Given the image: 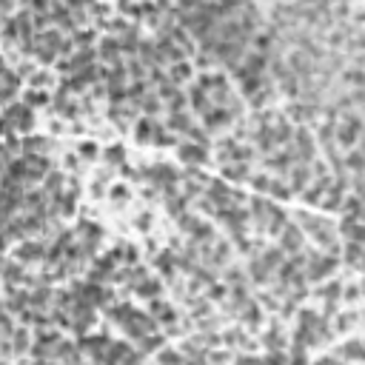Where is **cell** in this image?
<instances>
[{
  "label": "cell",
  "instance_id": "obj_1",
  "mask_svg": "<svg viewBox=\"0 0 365 365\" xmlns=\"http://www.w3.org/2000/svg\"><path fill=\"white\" fill-rule=\"evenodd\" d=\"M360 134H363V120H360V114H357V111H346L343 120L334 126L337 143L351 151V148H357V143H360Z\"/></svg>",
  "mask_w": 365,
  "mask_h": 365
},
{
  "label": "cell",
  "instance_id": "obj_2",
  "mask_svg": "<svg viewBox=\"0 0 365 365\" xmlns=\"http://www.w3.org/2000/svg\"><path fill=\"white\" fill-rule=\"evenodd\" d=\"M308 260V271H306V280L308 283H317V280H326L331 271L337 268V257H331V254H308L306 257Z\"/></svg>",
  "mask_w": 365,
  "mask_h": 365
},
{
  "label": "cell",
  "instance_id": "obj_3",
  "mask_svg": "<svg viewBox=\"0 0 365 365\" xmlns=\"http://www.w3.org/2000/svg\"><path fill=\"white\" fill-rule=\"evenodd\" d=\"M3 120H6V128H31L34 126V114H31V109L26 103L9 106L6 114H3Z\"/></svg>",
  "mask_w": 365,
  "mask_h": 365
},
{
  "label": "cell",
  "instance_id": "obj_4",
  "mask_svg": "<svg viewBox=\"0 0 365 365\" xmlns=\"http://www.w3.org/2000/svg\"><path fill=\"white\" fill-rule=\"evenodd\" d=\"M231 117H234V114L228 111V106H226V109H223V106H211V109L203 114V126H206L208 131H220L223 126L231 123Z\"/></svg>",
  "mask_w": 365,
  "mask_h": 365
},
{
  "label": "cell",
  "instance_id": "obj_5",
  "mask_svg": "<svg viewBox=\"0 0 365 365\" xmlns=\"http://www.w3.org/2000/svg\"><path fill=\"white\" fill-rule=\"evenodd\" d=\"M300 248H303V234H300V228L291 226V223L283 226V231H280V251H283V254H286V251L294 254Z\"/></svg>",
  "mask_w": 365,
  "mask_h": 365
},
{
  "label": "cell",
  "instance_id": "obj_6",
  "mask_svg": "<svg viewBox=\"0 0 365 365\" xmlns=\"http://www.w3.org/2000/svg\"><path fill=\"white\" fill-rule=\"evenodd\" d=\"M26 177H34V180H43L46 174H49L51 163L46 157H40V154H26Z\"/></svg>",
  "mask_w": 365,
  "mask_h": 365
},
{
  "label": "cell",
  "instance_id": "obj_7",
  "mask_svg": "<svg viewBox=\"0 0 365 365\" xmlns=\"http://www.w3.org/2000/svg\"><path fill=\"white\" fill-rule=\"evenodd\" d=\"M14 257H17L20 263H37V260H43L46 257V248L40 246V243H20L17 251H14Z\"/></svg>",
  "mask_w": 365,
  "mask_h": 365
},
{
  "label": "cell",
  "instance_id": "obj_8",
  "mask_svg": "<svg viewBox=\"0 0 365 365\" xmlns=\"http://www.w3.org/2000/svg\"><path fill=\"white\" fill-rule=\"evenodd\" d=\"M177 154L183 163H206V148L197 146V143H183V146H177Z\"/></svg>",
  "mask_w": 365,
  "mask_h": 365
},
{
  "label": "cell",
  "instance_id": "obj_9",
  "mask_svg": "<svg viewBox=\"0 0 365 365\" xmlns=\"http://www.w3.org/2000/svg\"><path fill=\"white\" fill-rule=\"evenodd\" d=\"M274 40H277V29H274V26L266 29V31H260V34H254V51L266 57L268 51L274 49Z\"/></svg>",
  "mask_w": 365,
  "mask_h": 365
},
{
  "label": "cell",
  "instance_id": "obj_10",
  "mask_svg": "<svg viewBox=\"0 0 365 365\" xmlns=\"http://www.w3.org/2000/svg\"><path fill=\"white\" fill-rule=\"evenodd\" d=\"M100 60H106V63H114L120 57V40L117 37H103L100 40Z\"/></svg>",
  "mask_w": 365,
  "mask_h": 365
},
{
  "label": "cell",
  "instance_id": "obj_11",
  "mask_svg": "<svg viewBox=\"0 0 365 365\" xmlns=\"http://www.w3.org/2000/svg\"><path fill=\"white\" fill-rule=\"evenodd\" d=\"M191 74H194V63H191V60H180V63H174L171 71H168V77H171L174 86L183 83V80H191Z\"/></svg>",
  "mask_w": 365,
  "mask_h": 365
},
{
  "label": "cell",
  "instance_id": "obj_12",
  "mask_svg": "<svg viewBox=\"0 0 365 365\" xmlns=\"http://www.w3.org/2000/svg\"><path fill=\"white\" fill-rule=\"evenodd\" d=\"M154 126H157V123H154L151 117L140 120L137 126H134V137H137V143H148V140L154 137Z\"/></svg>",
  "mask_w": 365,
  "mask_h": 365
},
{
  "label": "cell",
  "instance_id": "obj_13",
  "mask_svg": "<svg viewBox=\"0 0 365 365\" xmlns=\"http://www.w3.org/2000/svg\"><path fill=\"white\" fill-rule=\"evenodd\" d=\"M343 234L348 237V243H363V223L357 220H343Z\"/></svg>",
  "mask_w": 365,
  "mask_h": 365
},
{
  "label": "cell",
  "instance_id": "obj_14",
  "mask_svg": "<svg viewBox=\"0 0 365 365\" xmlns=\"http://www.w3.org/2000/svg\"><path fill=\"white\" fill-rule=\"evenodd\" d=\"M343 260H346L351 268H360V263H363V246H360V243H348L346 251H343Z\"/></svg>",
  "mask_w": 365,
  "mask_h": 365
},
{
  "label": "cell",
  "instance_id": "obj_15",
  "mask_svg": "<svg viewBox=\"0 0 365 365\" xmlns=\"http://www.w3.org/2000/svg\"><path fill=\"white\" fill-rule=\"evenodd\" d=\"M43 180H46V183H43V191H46V194H60V188L66 183V177H63L60 171H49Z\"/></svg>",
  "mask_w": 365,
  "mask_h": 365
},
{
  "label": "cell",
  "instance_id": "obj_16",
  "mask_svg": "<svg viewBox=\"0 0 365 365\" xmlns=\"http://www.w3.org/2000/svg\"><path fill=\"white\" fill-rule=\"evenodd\" d=\"M191 106H194V111H200V114H206L208 109H211V100H208V94L203 89H191Z\"/></svg>",
  "mask_w": 365,
  "mask_h": 365
},
{
  "label": "cell",
  "instance_id": "obj_17",
  "mask_svg": "<svg viewBox=\"0 0 365 365\" xmlns=\"http://www.w3.org/2000/svg\"><path fill=\"white\" fill-rule=\"evenodd\" d=\"M6 177L14 180V183H20V180L26 177V160H9V166H6Z\"/></svg>",
  "mask_w": 365,
  "mask_h": 365
},
{
  "label": "cell",
  "instance_id": "obj_18",
  "mask_svg": "<svg viewBox=\"0 0 365 365\" xmlns=\"http://www.w3.org/2000/svg\"><path fill=\"white\" fill-rule=\"evenodd\" d=\"M343 168H351L354 177H360V171H363V154H360V148H351L348 151V157L343 160Z\"/></svg>",
  "mask_w": 365,
  "mask_h": 365
},
{
  "label": "cell",
  "instance_id": "obj_19",
  "mask_svg": "<svg viewBox=\"0 0 365 365\" xmlns=\"http://www.w3.org/2000/svg\"><path fill=\"white\" fill-rule=\"evenodd\" d=\"M240 83H243V94H246V97H254L257 91L263 89V86H266V80H263V74H260V77H243L240 80Z\"/></svg>",
  "mask_w": 365,
  "mask_h": 365
},
{
  "label": "cell",
  "instance_id": "obj_20",
  "mask_svg": "<svg viewBox=\"0 0 365 365\" xmlns=\"http://www.w3.org/2000/svg\"><path fill=\"white\" fill-rule=\"evenodd\" d=\"M291 183H294V188H306V183H308V166L306 163H297V166L291 168Z\"/></svg>",
  "mask_w": 365,
  "mask_h": 365
},
{
  "label": "cell",
  "instance_id": "obj_21",
  "mask_svg": "<svg viewBox=\"0 0 365 365\" xmlns=\"http://www.w3.org/2000/svg\"><path fill=\"white\" fill-rule=\"evenodd\" d=\"M343 83H351V86H354V89H351V91L363 89V83H365V77H363V69H360V66H351V69H348L346 74H343Z\"/></svg>",
  "mask_w": 365,
  "mask_h": 365
},
{
  "label": "cell",
  "instance_id": "obj_22",
  "mask_svg": "<svg viewBox=\"0 0 365 365\" xmlns=\"http://www.w3.org/2000/svg\"><path fill=\"white\" fill-rule=\"evenodd\" d=\"M260 263H263L268 271H271V268H280V266H283V251H280V248H268Z\"/></svg>",
  "mask_w": 365,
  "mask_h": 365
},
{
  "label": "cell",
  "instance_id": "obj_23",
  "mask_svg": "<svg viewBox=\"0 0 365 365\" xmlns=\"http://www.w3.org/2000/svg\"><path fill=\"white\" fill-rule=\"evenodd\" d=\"M157 363L160 365H186V363H183V357H180L177 351H171V348H160Z\"/></svg>",
  "mask_w": 365,
  "mask_h": 365
},
{
  "label": "cell",
  "instance_id": "obj_24",
  "mask_svg": "<svg viewBox=\"0 0 365 365\" xmlns=\"http://www.w3.org/2000/svg\"><path fill=\"white\" fill-rule=\"evenodd\" d=\"M46 103H49V94H43V91H37V89L26 91V106H29V109H34V106H46Z\"/></svg>",
  "mask_w": 365,
  "mask_h": 365
},
{
  "label": "cell",
  "instance_id": "obj_25",
  "mask_svg": "<svg viewBox=\"0 0 365 365\" xmlns=\"http://www.w3.org/2000/svg\"><path fill=\"white\" fill-rule=\"evenodd\" d=\"M168 126L174 128V131H186V134H188L191 120H188V114H171V117H168Z\"/></svg>",
  "mask_w": 365,
  "mask_h": 365
},
{
  "label": "cell",
  "instance_id": "obj_26",
  "mask_svg": "<svg viewBox=\"0 0 365 365\" xmlns=\"http://www.w3.org/2000/svg\"><path fill=\"white\" fill-rule=\"evenodd\" d=\"M140 106H143V111H146V114H154V111L163 106V103H160V97L154 94V91H151V94H146V97L140 100Z\"/></svg>",
  "mask_w": 365,
  "mask_h": 365
},
{
  "label": "cell",
  "instance_id": "obj_27",
  "mask_svg": "<svg viewBox=\"0 0 365 365\" xmlns=\"http://www.w3.org/2000/svg\"><path fill=\"white\" fill-rule=\"evenodd\" d=\"M243 317H246L248 326L254 328L257 323H260V317H263V308H260V303H254V306H246V314H243Z\"/></svg>",
  "mask_w": 365,
  "mask_h": 365
},
{
  "label": "cell",
  "instance_id": "obj_28",
  "mask_svg": "<svg viewBox=\"0 0 365 365\" xmlns=\"http://www.w3.org/2000/svg\"><path fill=\"white\" fill-rule=\"evenodd\" d=\"M251 271H254V274H251V280H254V283H260V286H263V283H268V268L263 266L260 260H254V266H251Z\"/></svg>",
  "mask_w": 365,
  "mask_h": 365
},
{
  "label": "cell",
  "instance_id": "obj_29",
  "mask_svg": "<svg viewBox=\"0 0 365 365\" xmlns=\"http://www.w3.org/2000/svg\"><path fill=\"white\" fill-rule=\"evenodd\" d=\"M126 71H128V77H134V80H143V77H146V66H143L140 60H128Z\"/></svg>",
  "mask_w": 365,
  "mask_h": 365
},
{
  "label": "cell",
  "instance_id": "obj_30",
  "mask_svg": "<svg viewBox=\"0 0 365 365\" xmlns=\"http://www.w3.org/2000/svg\"><path fill=\"white\" fill-rule=\"evenodd\" d=\"M71 43H77V46H83V49H89V43H94V31H91V29L77 31V34L71 37Z\"/></svg>",
  "mask_w": 365,
  "mask_h": 365
},
{
  "label": "cell",
  "instance_id": "obj_31",
  "mask_svg": "<svg viewBox=\"0 0 365 365\" xmlns=\"http://www.w3.org/2000/svg\"><path fill=\"white\" fill-rule=\"evenodd\" d=\"M268 191H271V197H280V200H288V197H291V188H286L283 183H277V180H271Z\"/></svg>",
  "mask_w": 365,
  "mask_h": 365
},
{
  "label": "cell",
  "instance_id": "obj_32",
  "mask_svg": "<svg viewBox=\"0 0 365 365\" xmlns=\"http://www.w3.org/2000/svg\"><path fill=\"white\" fill-rule=\"evenodd\" d=\"M360 354H363V346H360V340H351V343L343 348V357H348V360H360Z\"/></svg>",
  "mask_w": 365,
  "mask_h": 365
},
{
  "label": "cell",
  "instance_id": "obj_33",
  "mask_svg": "<svg viewBox=\"0 0 365 365\" xmlns=\"http://www.w3.org/2000/svg\"><path fill=\"white\" fill-rule=\"evenodd\" d=\"M100 154V148H97V143H80V157H86V160H94Z\"/></svg>",
  "mask_w": 365,
  "mask_h": 365
},
{
  "label": "cell",
  "instance_id": "obj_34",
  "mask_svg": "<svg viewBox=\"0 0 365 365\" xmlns=\"http://www.w3.org/2000/svg\"><path fill=\"white\" fill-rule=\"evenodd\" d=\"M49 297H51V291H49V288H46V291H43V288H40V291H34V294H31L29 297V303H31V306H46V303H49Z\"/></svg>",
  "mask_w": 365,
  "mask_h": 365
},
{
  "label": "cell",
  "instance_id": "obj_35",
  "mask_svg": "<svg viewBox=\"0 0 365 365\" xmlns=\"http://www.w3.org/2000/svg\"><path fill=\"white\" fill-rule=\"evenodd\" d=\"M183 109H186V97H183V94H174V97L168 100V111H171V114H180Z\"/></svg>",
  "mask_w": 365,
  "mask_h": 365
},
{
  "label": "cell",
  "instance_id": "obj_36",
  "mask_svg": "<svg viewBox=\"0 0 365 365\" xmlns=\"http://www.w3.org/2000/svg\"><path fill=\"white\" fill-rule=\"evenodd\" d=\"M163 343H166L163 337H146V340H143V351H160Z\"/></svg>",
  "mask_w": 365,
  "mask_h": 365
},
{
  "label": "cell",
  "instance_id": "obj_37",
  "mask_svg": "<svg viewBox=\"0 0 365 365\" xmlns=\"http://www.w3.org/2000/svg\"><path fill=\"white\" fill-rule=\"evenodd\" d=\"M31 86H51V77L46 71H31Z\"/></svg>",
  "mask_w": 365,
  "mask_h": 365
},
{
  "label": "cell",
  "instance_id": "obj_38",
  "mask_svg": "<svg viewBox=\"0 0 365 365\" xmlns=\"http://www.w3.org/2000/svg\"><path fill=\"white\" fill-rule=\"evenodd\" d=\"M29 346V334L26 331H14V351H26Z\"/></svg>",
  "mask_w": 365,
  "mask_h": 365
},
{
  "label": "cell",
  "instance_id": "obj_39",
  "mask_svg": "<svg viewBox=\"0 0 365 365\" xmlns=\"http://www.w3.org/2000/svg\"><path fill=\"white\" fill-rule=\"evenodd\" d=\"M60 214H74V194L60 197Z\"/></svg>",
  "mask_w": 365,
  "mask_h": 365
},
{
  "label": "cell",
  "instance_id": "obj_40",
  "mask_svg": "<svg viewBox=\"0 0 365 365\" xmlns=\"http://www.w3.org/2000/svg\"><path fill=\"white\" fill-rule=\"evenodd\" d=\"M106 160L109 163H123V148H106Z\"/></svg>",
  "mask_w": 365,
  "mask_h": 365
},
{
  "label": "cell",
  "instance_id": "obj_41",
  "mask_svg": "<svg viewBox=\"0 0 365 365\" xmlns=\"http://www.w3.org/2000/svg\"><path fill=\"white\" fill-rule=\"evenodd\" d=\"M251 183H254V188H257V191H268V186H271V180H268L266 174H257V177L251 180Z\"/></svg>",
  "mask_w": 365,
  "mask_h": 365
},
{
  "label": "cell",
  "instance_id": "obj_42",
  "mask_svg": "<svg viewBox=\"0 0 365 365\" xmlns=\"http://www.w3.org/2000/svg\"><path fill=\"white\" fill-rule=\"evenodd\" d=\"M160 291V283L157 280H148V283H143V286H140V294H157Z\"/></svg>",
  "mask_w": 365,
  "mask_h": 365
},
{
  "label": "cell",
  "instance_id": "obj_43",
  "mask_svg": "<svg viewBox=\"0 0 365 365\" xmlns=\"http://www.w3.org/2000/svg\"><path fill=\"white\" fill-rule=\"evenodd\" d=\"M266 346L271 348V351H274V348H280V346H283V337L277 334V331H271V334L266 337Z\"/></svg>",
  "mask_w": 365,
  "mask_h": 365
},
{
  "label": "cell",
  "instance_id": "obj_44",
  "mask_svg": "<svg viewBox=\"0 0 365 365\" xmlns=\"http://www.w3.org/2000/svg\"><path fill=\"white\" fill-rule=\"evenodd\" d=\"M228 251H231V248H228V243H220V246H217V254L211 257V260H214V263H223V260L228 257Z\"/></svg>",
  "mask_w": 365,
  "mask_h": 365
},
{
  "label": "cell",
  "instance_id": "obj_45",
  "mask_svg": "<svg viewBox=\"0 0 365 365\" xmlns=\"http://www.w3.org/2000/svg\"><path fill=\"white\" fill-rule=\"evenodd\" d=\"M6 280H9V283H14V280H23V274H20V268L17 266H6Z\"/></svg>",
  "mask_w": 365,
  "mask_h": 365
},
{
  "label": "cell",
  "instance_id": "obj_46",
  "mask_svg": "<svg viewBox=\"0 0 365 365\" xmlns=\"http://www.w3.org/2000/svg\"><path fill=\"white\" fill-rule=\"evenodd\" d=\"M266 365H286V357L280 354V351H277V354H268L266 357Z\"/></svg>",
  "mask_w": 365,
  "mask_h": 365
},
{
  "label": "cell",
  "instance_id": "obj_47",
  "mask_svg": "<svg viewBox=\"0 0 365 365\" xmlns=\"http://www.w3.org/2000/svg\"><path fill=\"white\" fill-rule=\"evenodd\" d=\"M151 83H154V86H157V89H160V86L166 83V74H163V71H160V69H151Z\"/></svg>",
  "mask_w": 365,
  "mask_h": 365
},
{
  "label": "cell",
  "instance_id": "obj_48",
  "mask_svg": "<svg viewBox=\"0 0 365 365\" xmlns=\"http://www.w3.org/2000/svg\"><path fill=\"white\" fill-rule=\"evenodd\" d=\"M123 251H126V263H134V260L140 257V251L134 246H123Z\"/></svg>",
  "mask_w": 365,
  "mask_h": 365
},
{
  "label": "cell",
  "instance_id": "obj_49",
  "mask_svg": "<svg viewBox=\"0 0 365 365\" xmlns=\"http://www.w3.org/2000/svg\"><path fill=\"white\" fill-rule=\"evenodd\" d=\"M346 300H348V303H357V300H360V288H357V286H348L346 288Z\"/></svg>",
  "mask_w": 365,
  "mask_h": 365
},
{
  "label": "cell",
  "instance_id": "obj_50",
  "mask_svg": "<svg viewBox=\"0 0 365 365\" xmlns=\"http://www.w3.org/2000/svg\"><path fill=\"white\" fill-rule=\"evenodd\" d=\"M111 197H117V200H126V197H128L126 186H114V188H111Z\"/></svg>",
  "mask_w": 365,
  "mask_h": 365
},
{
  "label": "cell",
  "instance_id": "obj_51",
  "mask_svg": "<svg viewBox=\"0 0 365 365\" xmlns=\"http://www.w3.org/2000/svg\"><path fill=\"white\" fill-rule=\"evenodd\" d=\"M223 294H226V288H223V286H214V288H211V300H223Z\"/></svg>",
  "mask_w": 365,
  "mask_h": 365
},
{
  "label": "cell",
  "instance_id": "obj_52",
  "mask_svg": "<svg viewBox=\"0 0 365 365\" xmlns=\"http://www.w3.org/2000/svg\"><path fill=\"white\" fill-rule=\"evenodd\" d=\"M291 365H306V354L300 351V354H294V360H291Z\"/></svg>",
  "mask_w": 365,
  "mask_h": 365
},
{
  "label": "cell",
  "instance_id": "obj_53",
  "mask_svg": "<svg viewBox=\"0 0 365 365\" xmlns=\"http://www.w3.org/2000/svg\"><path fill=\"white\" fill-rule=\"evenodd\" d=\"M314 365H340L337 360H331V357H326V360H320V363H314Z\"/></svg>",
  "mask_w": 365,
  "mask_h": 365
},
{
  "label": "cell",
  "instance_id": "obj_54",
  "mask_svg": "<svg viewBox=\"0 0 365 365\" xmlns=\"http://www.w3.org/2000/svg\"><path fill=\"white\" fill-rule=\"evenodd\" d=\"M3 248H6V237H0V251H3Z\"/></svg>",
  "mask_w": 365,
  "mask_h": 365
},
{
  "label": "cell",
  "instance_id": "obj_55",
  "mask_svg": "<svg viewBox=\"0 0 365 365\" xmlns=\"http://www.w3.org/2000/svg\"><path fill=\"white\" fill-rule=\"evenodd\" d=\"M3 128H6V120H3V117H0V131H3Z\"/></svg>",
  "mask_w": 365,
  "mask_h": 365
},
{
  "label": "cell",
  "instance_id": "obj_56",
  "mask_svg": "<svg viewBox=\"0 0 365 365\" xmlns=\"http://www.w3.org/2000/svg\"><path fill=\"white\" fill-rule=\"evenodd\" d=\"M188 365H203V363H200V360H194V363H188Z\"/></svg>",
  "mask_w": 365,
  "mask_h": 365
}]
</instances>
